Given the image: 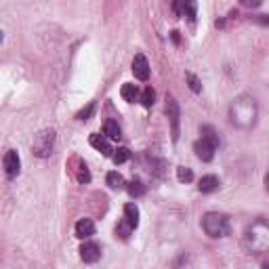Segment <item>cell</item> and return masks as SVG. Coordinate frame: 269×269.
<instances>
[{"instance_id":"cell-28","label":"cell","mask_w":269,"mask_h":269,"mask_svg":"<svg viewBox=\"0 0 269 269\" xmlns=\"http://www.w3.org/2000/svg\"><path fill=\"white\" fill-rule=\"evenodd\" d=\"M170 36H173V40L179 44V32H170Z\"/></svg>"},{"instance_id":"cell-19","label":"cell","mask_w":269,"mask_h":269,"mask_svg":"<svg viewBox=\"0 0 269 269\" xmlns=\"http://www.w3.org/2000/svg\"><path fill=\"white\" fill-rule=\"evenodd\" d=\"M105 181H107V185H110L112 190H122V187H124V179H122V175H120V173H116V170H112V173H107Z\"/></svg>"},{"instance_id":"cell-23","label":"cell","mask_w":269,"mask_h":269,"mask_svg":"<svg viewBox=\"0 0 269 269\" xmlns=\"http://www.w3.org/2000/svg\"><path fill=\"white\" fill-rule=\"evenodd\" d=\"M129 158H131V151H129L127 147H118V149H116V154L112 156V160H114L116 164H122V162H127Z\"/></svg>"},{"instance_id":"cell-11","label":"cell","mask_w":269,"mask_h":269,"mask_svg":"<svg viewBox=\"0 0 269 269\" xmlns=\"http://www.w3.org/2000/svg\"><path fill=\"white\" fill-rule=\"evenodd\" d=\"M196 8H198L196 2H175L173 4V11L181 17H187L190 21H196Z\"/></svg>"},{"instance_id":"cell-24","label":"cell","mask_w":269,"mask_h":269,"mask_svg":"<svg viewBox=\"0 0 269 269\" xmlns=\"http://www.w3.org/2000/svg\"><path fill=\"white\" fill-rule=\"evenodd\" d=\"M187 80H190V88H192L194 93H200V91H202V84H200V80L196 78L194 74H187Z\"/></svg>"},{"instance_id":"cell-18","label":"cell","mask_w":269,"mask_h":269,"mask_svg":"<svg viewBox=\"0 0 269 269\" xmlns=\"http://www.w3.org/2000/svg\"><path fill=\"white\" fill-rule=\"evenodd\" d=\"M127 192L133 196V198H141V196L145 194V185H143L139 179H133L131 183H127Z\"/></svg>"},{"instance_id":"cell-4","label":"cell","mask_w":269,"mask_h":269,"mask_svg":"<svg viewBox=\"0 0 269 269\" xmlns=\"http://www.w3.org/2000/svg\"><path fill=\"white\" fill-rule=\"evenodd\" d=\"M53 147H55V131L53 129L40 131L32 141V151L38 158H49L53 154Z\"/></svg>"},{"instance_id":"cell-10","label":"cell","mask_w":269,"mask_h":269,"mask_svg":"<svg viewBox=\"0 0 269 269\" xmlns=\"http://www.w3.org/2000/svg\"><path fill=\"white\" fill-rule=\"evenodd\" d=\"M91 145L97 149V151H101L103 156H114L112 151H116V149H112V145H110V141H107V137L105 134H91Z\"/></svg>"},{"instance_id":"cell-13","label":"cell","mask_w":269,"mask_h":269,"mask_svg":"<svg viewBox=\"0 0 269 269\" xmlns=\"http://www.w3.org/2000/svg\"><path fill=\"white\" fill-rule=\"evenodd\" d=\"M198 190L202 194H210L214 190H219V177H214V175H206L200 179V183H198Z\"/></svg>"},{"instance_id":"cell-5","label":"cell","mask_w":269,"mask_h":269,"mask_svg":"<svg viewBox=\"0 0 269 269\" xmlns=\"http://www.w3.org/2000/svg\"><path fill=\"white\" fill-rule=\"evenodd\" d=\"M166 116L170 122V134H173V141L179 139V127H181V110H179V103L175 97H166Z\"/></svg>"},{"instance_id":"cell-17","label":"cell","mask_w":269,"mask_h":269,"mask_svg":"<svg viewBox=\"0 0 269 269\" xmlns=\"http://www.w3.org/2000/svg\"><path fill=\"white\" fill-rule=\"evenodd\" d=\"M200 139H204V141H208L212 147H219V134H217V131H214L212 127H202V137Z\"/></svg>"},{"instance_id":"cell-25","label":"cell","mask_w":269,"mask_h":269,"mask_svg":"<svg viewBox=\"0 0 269 269\" xmlns=\"http://www.w3.org/2000/svg\"><path fill=\"white\" fill-rule=\"evenodd\" d=\"M93 112H95V103H91V105H88V107H86V110H82V112H78V116H76V118H78V120H86V118H88V116H91Z\"/></svg>"},{"instance_id":"cell-9","label":"cell","mask_w":269,"mask_h":269,"mask_svg":"<svg viewBox=\"0 0 269 269\" xmlns=\"http://www.w3.org/2000/svg\"><path fill=\"white\" fill-rule=\"evenodd\" d=\"M214 149H217V147H212L210 143L204 141V139H198V141H196V145H194L196 156H198L202 162H210V160L214 158Z\"/></svg>"},{"instance_id":"cell-1","label":"cell","mask_w":269,"mask_h":269,"mask_svg":"<svg viewBox=\"0 0 269 269\" xmlns=\"http://www.w3.org/2000/svg\"><path fill=\"white\" fill-rule=\"evenodd\" d=\"M229 118L240 129L253 127L255 120H257V103H255L253 97L242 95V97H238V99H234L231 110H229Z\"/></svg>"},{"instance_id":"cell-16","label":"cell","mask_w":269,"mask_h":269,"mask_svg":"<svg viewBox=\"0 0 269 269\" xmlns=\"http://www.w3.org/2000/svg\"><path fill=\"white\" fill-rule=\"evenodd\" d=\"M103 134H105L107 139L118 141V139L122 137V131H120V127H118V122H116V120H107L105 127H103Z\"/></svg>"},{"instance_id":"cell-15","label":"cell","mask_w":269,"mask_h":269,"mask_svg":"<svg viewBox=\"0 0 269 269\" xmlns=\"http://www.w3.org/2000/svg\"><path fill=\"white\" fill-rule=\"evenodd\" d=\"M122 97H124V101H129V103H134V101H139L141 99V93H139V88H137V84H131V82H127L122 86Z\"/></svg>"},{"instance_id":"cell-3","label":"cell","mask_w":269,"mask_h":269,"mask_svg":"<svg viewBox=\"0 0 269 269\" xmlns=\"http://www.w3.org/2000/svg\"><path fill=\"white\" fill-rule=\"evenodd\" d=\"M202 229L210 238H225L229 236V219L221 212H206L202 217Z\"/></svg>"},{"instance_id":"cell-26","label":"cell","mask_w":269,"mask_h":269,"mask_svg":"<svg viewBox=\"0 0 269 269\" xmlns=\"http://www.w3.org/2000/svg\"><path fill=\"white\" fill-rule=\"evenodd\" d=\"M78 181H82V183H88V181H91V175H88V170H86V166H84V164L80 166V173H78Z\"/></svg>"},{"instance_id":"cell-8","label":"cell","mask_w":269,"mask_h":269,"mask_svg":"<svg viewBox=\"0 0 269 269\" xmlns=\"http://www.w3.org/2000/svg\"><path fill=\"white\" fill-rule=\"evenodd\" d=\"M133 74L134 78H139V80H145L149 78V64H147V57L145 55H141V53H137L133 59Z\"/></svg>"},{"instance_id":"cell-21","label":"cell","mask_w":269,"mask_h":269,"mask_svg":"<svg viewBox=\"0 0 269 269\" xmlns=\"http://www.w3.org/2000/svg\"><path fill=\"white\" fill-rule=\"evenodd\" d=\"M131 231H133V227L127 223V219H122V221L118 223V225H116V236H120L122 240H129Z\"/></svg>"},{"instance_id":"cell-20","label":"cell","mask_w":269,"mask_h":269,"mask_svg":"<svg viewBox=\"0 0 269 269\" xmlns=\"http://www.w3.org/2000/svg\"><path fill=\"white\" fill-rule=\"evenodd\" d=\"M141 105L143 107H151L154 105V101H156V91L151 86H147V88H143V93H141Z\"/></svg>"},{"instance_id":"cell-2","label":"cell","mask_w":269,"mask_h":269,"mask_svg":"<svg viewBox=\"0 0 269 269\" xmlns=\"http://www.w3.org/2000/svg\"><path fill=\"white\" fill-rule=\"evenodd\" d=\"M244 244L250 253H265L269 250V227L265 223H255L246 229Z\"/></svg>"},{"instance_id":"cell-7","label":"cell","mask_w":269,"mask_h":269,"mask_svg":"<svg viewBox=\"0 0 269 269\" xmlns=\"http://www.w3.org/2000/svg\"><path fill=\"white\" fill-rule=\"evenodd\" d=\"M80 259L84 263H97L101 259V248L95 244V242H84L80 246Z\"/></svg>"},{"instance_id":"cell-27","label":"cell","mask_w":269,"mask_h":269,"mask_svg":"<svg viewBox=\"0 0 269 269\" xmlns=\"http://www.w3.org/2000/svg\"><path fill=\"white\" fill-rule=\"evenodd\" d=\"M259 23H263V25H269V15H259Z\"/></svg>"},{"instance_id":"cell-12","label":"cell","mask_w":269,"mask_h":269,"mask_svg":"<svg viewBox=\"0 0 269 269\" xmlns=\"http://www.w3.org/2000/svg\"><path fill=\"white\" fill-rule=\"evenodd\" d=\"M95 234V223L93 219H80L76 223V238L80 240H86V238H91Z\"/></svg>"},{"instance_id":"cell-6","label":"cell","mask_w":269,"mask_h":269,"mask_svg":"<svg viewBox=\"0 0 269 269\" xmlns=\"http://www.w3.org/2000/svg\"><path fill=\"white\" fill-rule=\"evenodd\" d=\"M2 166H4V173L8 179H13L19 175L21 170V160H19V154H17L15 149H8L4 154V160H2Z\"/></svg>"},{"instance_id":"cell-22","label":"cell","mask_w":269,"mask_h":269,"mask_svg":"<svg viewBox=\"0 0 269 269\" xmlns=\"http://www.w3.org/2000/svg\"><path fill=\"white\" fill-rule=\"evenodd\" d=\"M177 179L181 183H190L194 181V173H192V168H187V166H179L177 168Z\"/></svg>"},{"instance_id":"cell-14","label":"cell","mask_w":269,"mask_h":269,"mask_svg":"<svg viewBox=\"0 0 269 269\" xmlns=\"http://www.w3.org/2000/svg\"><path fill=\"white\" fill-rule=\"evenodd\" d=\"M124 219H127V223L133 229L139 225V208H137V204L131 202V204L124 206Z\"/></svg>"},{"instance_id":"cell-29","label":"cell","mask_w":269,"mask_h":269,"mask_svg":"<svg viewBox=\"0 0 269 269\" xmlns=\"http://www.w3.org/2000/svg\"><path fill=\"white\" fill-rule=\"evenodd\" d=\"M265 181H267V187H269V175H267V179H265Z\"/></svg>"}]
</instances>
